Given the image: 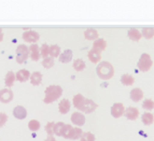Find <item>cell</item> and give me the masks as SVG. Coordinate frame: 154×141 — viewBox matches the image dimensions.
Instances as JSON below:
<instances>
[{"label":"cell","mask_w":154,"mask_h":141,"mask_svg":"<svg viewBox=\"0 0 154 141\" xmlns=\"http://www.w3.org/2000/svg\"><path fill=\"white\" fill-rule=\"evenodd\" d=\"M141 121H142V123H143L144 125L149 126V125H151V124H153L154 115L150 112H144L143 114L141 115Z\"/></svg>","instance_id":"cell-25"},{"label":"cell","mask_w":154,"mask_h":141,"mask_svg":"<svg viewBox=\"0 0 154 141\" xmlns=\"http://www.w3.org/2000/svg\"><path fill=\"white\" fill-rule=\"evenodd\" d=\"M84 37L85 39H88V40H97L98 39V31L96 29H93V28H88L84 31Z\"/></svg>","instance_id":"cell-24"},{"label":"cell","mask_w":154,"mask_h":141,"mask_svg":"<svg viewBox=\"0 0 154 141\" xmlns=\"http://www.w3.org/2000/svg\"><path fill=\"white\" fill-rule=\"evenodd\" d=\"M3 40V31H2V29H0V42L2 41Z\"/></svg>","instance_id":"cell-40"},{"label":"cell","mask_w":154,"mask_h":141,"mask_svg":"<svg viewBox=\"0 0 154 141\" xmlns=\"http://www.w3.org/2000/svg\"><path fill=\"white\" fill-rule=\"evenodd\" d=\"M152 65H153V62H152L151 56L149 54H146V53H143V54H141L140 58H139L137 67H138V69L140 71L146 72L151 69Z\"/></svg>","instance_id":"cell-3"},{"label":"cell","mask_w":154,"mask_h":141,"mask_svg":"<svg viewBox=\"0 0 154 141\" xmlns=\"http://www.w3.org/2000/svg\"><path fill=\"white\" fill-rule=\"evenodd\" d=\"M88 56V59H90V60L93 63V64H97V63L100 62V59H101V55H100V52L97 51V50H95V49L90 50Z\"/></svg>","instance_id":"cell-18"},{"label":"cell","mask_w":154,"mask_h":141,"mask_svg":"<svg viewBox=\"0 0 154 141\" xmlns=\"http://www.w3.org/2000/svg\"><path fill=\"white\" fill-rule=\"evenodd\" d=\"M40 55H41L43 58H46V57H49L50 55V46L48 44H42L41 48H40Z\"/></svg>","instance_id":"cell-33"},{"label":"cell","mask_w":154,"mask_h":141,"mask_svg":"<svg viewBox=\"0 0 154 141\" xmlns=\"http://www.w3.org/2000/svg\"><path fill=\"white\" fill-rule=\"evenodd\" d=\"M30 75H31V73L28 71V70L21 69V70H18V71L15 73V78H16V80H17L18 82H26L27 80H29Z\"/></svg>","instance_id":"cell-14"},{"label":"cell","mask_w":154,"mask_h":141,"mask_svg":"<svg viewBox=\"0 0 154 141\" xmlns=\"http://www.w3.org/2000/svg\"><path fill=\"white\" fill-rule=\"evenodd\" d=\"M106 48H107V41H106L105 39L98 38L97 40H95V41L93 42V49L97 50L100 53L103 51H105Z\"/></svg>","instance_id":"cell-19"},{"label":"cell","mask_w":154,"mask_h":141,"mask_svg":"<svg viewBox=\"0 0 154 141\" xmlns=\"http://www.w3.org/2000/svg\"><path fill=\"white\" fill-rule=\"evenodd\" d=\"M85 100H86V98H85L84 96L81 95V94H77V95L73 97L72 101H73V106H75L78 110H82Z\"/></svg>","instance_id":"cell-17"},{"label":"cell","mask_w":154,"mask_h":141,"mask_svg":"<svg viewBox=\"0 0 154 141\" xmlns=\"http://www.w3.org/2000/svg\"><path fill=\"white\" fill-rule=\"evenodd\" d=\"M8 122V115L5 112H0V127H3Z\"/></svg>","instance_id":"cell-37"},{"label":"cell","mask_w":154,"mask_h":141,"mask_svg":"<svg viewBox=\"0 0 154 141\" xmlns=\"http://www.w3.org/2000/svg\"><path fill=\"white\" fill-rule=\"evenodd\" d=\"M96 72L100 79L110 80L114 75V68L109 62H101L98 64Z\"/></svg>","instance_id":"cell-2"},{"label":"cell","mask_w":154,"mask_h":141,"mask_svg":"<svg viewBox=\"0 0 154 141\" xmlns=\"http://www.w3.org/2000/svg\"><path fill=\"white\" fill-rule=\"evenodd\" d=\"M54 125H55L54 122H49V123L46 124L45 131L49 136H53V135H54Z\"/></svg>","instance_id":"cell-36"},{"label":"cell","mask_w":154,"mask_h":141,"mask_svg":"<svg viewBox=\"0 0 154 141\" xmlns=\"http://www.w3.org/2000/svg\"><path fill=\"white\" fill-rule=\"evenodd\" d=\"M98 106L95 101H93L92 99H86L84 103V106H83V108L81 111L85 113H92L93 111H95L96 108H97Z\"/></svg>","instance_id":"cell-13"},{"label":"cell","mask_w":154,"mask_h":141,"mask_svg":"<svg viewBox=\"0 0 154 141\" xmlns=\"http://www.w3.org/2000/svg\"><path fill=\"white\" fill-rule=\"evenodd\" d=\"M73 68H75V71H82L83 69L85 68V63L83 59H75V62H73Z\"/></svg>","instance_id":"cell-29"},{"label":"cell","mask_w":154,"mask_h":141,"mask_svg":"<svg viewBox=\"0 0 154 141\" xmlns=\"http://www.w3.org/2000/svg\"><path fill=\"white\" fill-rule=\"evenodd\" d=\"M63 94V88L59 85H50L45 88V96H44V103H52L56 101Z\"/></svg>","instance_id":"cell-1"},{"label":"cell","mask_w":154,"mask_h":141,"mask_svg":"<svg viewBox=\"0 0 154 141\" xmlns=\"http://www.w3.org/2000/svg\"><path fill=\"white\" fill-rule=\"evenodd\" d=\"M24 41L28 42V43H36L39 40L40 36H39V32L35 30H27L25 32H23V36H22Z\"/></svg>","instance_id":"cell-5"},{"label":"cell","mask_w":154,"mask_h":141,"mask_svg":"<svg viewBox=\"0 0 154 141\" xmlns=\"http://www.w3.org/2000/svg\"><path fill=\"white\" fill-rule=\"evenodd\" d=\"M29 56H30V58L32 59L33 62H38L40 56H41L40 55V48L36 43L31 44L29 46Z\"/></svg>","instance_id":"cell-9"},{"label":"cell","mask_w":154,"mask_h":141,"mask_svg":"<svg viewBox=\"0 0 154 141\" xmlns=\"http://www.w3.org/2000/svg\"><path fill=\"white\" fill-rule=\"evenodd\" d=\"M28 128L31 131H37L40 129V122L37 120H31L28 123Z\"/></svg>","instance_id":"cell-30"},{"label":"cell","mask_w":154,"mask_h":141,"mask_svg":"<svg viewBox=\"0 0 154 141\" xmlns=\"http://www.w3.org/2000/svg\"><path fill=\"white\" fill-rule=\"evenodd\" d=\"M129 97H131V99L133 100V101L138 103V101H140V100L143 98V92H142V90H140L139 87L133 88V90H131V93H129Z\"/></svg>","instance_id":"cell-11"},{"label":"cell","mask_w":154,"mask_h":141,"mask_svg":"<svg viewBox=\"0 0 154 141\" xmlns=\"http://www.w3.org/2000/svg\"><path fill=\"white\" fill-rule=\"evenodd\" d=\"M80 140L81 141H95V136H94V133H90V131H86V133H82Z\"/></svg>","instance_id":"cell-34"},{"label":"cell","mask_w":154,"mask_h":141,"mask_svg":"<svg viewBox=\"0 0 154 141\" xmlns=\"http://www.w3.org/2000/svg\"><path fill=\"white\" fill-rule=\"evenodd\" d=\"M141 36L146 39H152L154 37V28H152V27H144L141 30Z\"/></svg>","instance_id":"cell-27"},{"label":"cell","mask_w":154,"mask_h":141,"mask_svg":"<svg viewBox=\"0 0 154 141\" xmlns=\"http://www.w3.org/2000/svg\"><path fill=\"white\" fill-rule=\"evenodd\" d=\"M44 141H56V139H55L53 136H48V138H46Z\"/></svg>","instance_id":"cell-39"},{"label":"cell","mask_w":154,"mask_h":141,"mask_svg":"<svg viewBox=\"0 0 154 141\" xmlns=\"http://www.w3.org/2000/svg\"><path fill=\"white\" fill-rule=\"evenodd\" d=\"M29 80H30L31 84L35 85V86H37V85H39L42 82V73L41 72H39V71H35L33 73H31L30 75Z\"/></svg>","instance_id":"cell-22"},{"label":"cell","mask_w":154,"mask_h":141,"mask_svg":"<svg viewBox=\"0 0 154 141\" xmlns=\"http://www.w3.org/2000/svg\"><path fill=\"white\" fill-rule=\"evenodd\" d=\"M72 59V51L71 50H65L62 54L59 55V62L63 64H67Z\"/></svg>","instance_id":"cell-21"},{"label":"cell","mask_w":154,"mask_h":141,"mask_svg":"<svg viewBox=\"0 0 154 141\" xmlns=\"http://www.w3.org/2000/svg\"><path fill=\"white\" fill-rule=\"evenodd\" d=\"M71 122L77 126H83L85 123V116L81 112H73L71 114Z\"/></svg>","instance_id":"cell-8"},{"label":"cell","mask_w":154,"mask_h":141,"mask_svg":"<svg viewBox=\"0 0 154 141\" xmlns=\"http://www.w3.org/2000/svg\"><path fill=\"white\" fill-rule=\"evenodd\" d=\"M73 133H75V127H72L70 124H65L62 136L66 139H71V140H73Z\"/></svg>","instance_id":"cell-16"},{"label":"cell","mask_w":154,"mask_h":141,"mask_svg":"<svg viewBox=\"0 0 154 141\" xmlns=\"http://www.w3.org/2000/svg\"><path fill=\"white\" fill-rule=\"evenodd\" d=\"M70 107H71V103L68 99L64 98L59 101L58 103V109H59V112L62 113V114H66V113L69 112L70 110Z\"/></svg>","instance_id":"cell-15"},{"label":"cell","mask_w":154,"mask_h":141,"mask_svg":"<svg viewBox=\"0 0 154 141\" xmlns=\"http://www.w3.org/2000/svg\"><path fill=\"white\" fill-rule=\"evenodd\" d=\"M13 115L17 120H24L27 116V110L24 108L23 106H16L13 110Z\"/></svg>","instance_id":"cell-10"},{"label":"cell","mask_w":154,"mask_h":141,"mask_svg":"<svg viewBox=\"0 0 154 141\" xmlns=\"http://www.w3.org/2000/svg\"><path fill=\"white\" fill-rule=\"evenodd\" d=\"M14 94L10 88H2L0 90V103H8L10 101H12Z\"/></svg>","instance_id":"cell-6"},{"label":"cell","mask_w":154,"mask_h":141,"mask_svg":"<svg viewBox=\"0 0 154 141\" xmlns=\"http://www.w3.org/2000/svg\"><path fill=\"white\" fill-rule=\"evenodd\" d=\"M50 55H51L52 58L59 57V55H60V48H59V45L53 44V45L50 46Z\"/></svg>","instance_id":"cell-28"},{"label":"cell","mask_w":154,"mask_h":141,"mask_svg":"<svg viewBox=\"0 0 154 141\" xmlns=\"http://www.w3.org/2000/svg\"><path fill=\"white\" fill-rule=\"evenodd\" d=\"M127 36L131 39V41H139L141 39V31H139L136 28H131L127 31Z\"/></svg>","instance_id":"cell-20"},{"label":"cell","mask_w":154,"mask_h":141,"mask_svg":"<svg viewBox=\"0 0 154 141\" xmlns=\"http://www.w3.org/2000/svg\"><path fill=\"white\" fill-rule=\"evenodd\" d=\"M121 82L123 85L125 86H129V85H133L134 82H135V79L131 75H128V73H125L121 77Z\"/></svg>","instance_id":"cell-26"},{"label":"cell","mask_w":154,"mask_h":141,"mask_svg":"<svg viewBox=\"0 0 154 141\" xmlns=\"http://www.w3.org/2000/svg\"><path fill=\"white\" fill-rule=\"evenodd\" d=\"M64 126H65V124L63 123V122L55 123V125H54V135H56V136H62Z\"/></svg>","instance_id":"cell-31"},{"label":"cell","mask_w":154,"mask_h":141,"mask_svg":"<svg viewBox=\"0 0 154 141\" xmlns=\"http://www.w3.org/2000/svg\"><path fill=\"white\" fill-rule=\"evenodd\" d=\"M142 108L144 109V110H153L154 109V101L152 99H146L142 103Z\"/></svg>","instance_id":"cell-35"},{"label":"cell","mask_w":154,"mask_h":141,"mask_svg":"<svg viewBox=\"0 0 154 141\" xmlns=\"http://www.w3.org/2000/svg\"><path fill=\"white\" fill-rule=\"evenodd\" d=\"M124 115L126 116V118L131 121H135L139 116V110L135 107H129V108L125 109V112H124Z\"/></svg>","instance_id":"cell-12"},{"label":"cell","mask_w":154,"mask_h":141,"mask_svg":"<svg viewBox=\"0 0 154 141\" xmlns=\"http://www.w3.org/2000/svg\"><path fill=\"white\" fill-rule=\"evenodd\" d=\"M124 112H125V108H124L123 103H114V105L111 107V115L113 118H121L122 115H124Z\"/></svg>","instance_id":"cell-7"},{"label":"cell","mask_w":154,"mask_h":141,"mask_svg":"<svg viewBox=\"0 0 154 141\" xmlns=\"http://www.w3.org/2000/svg\"><path fill=\"white\" fill-rule=\"evenodd\" d=\"M82 129L80 127H75V133H73V140H77V139H80L81 136H82Z\"/></svg>","instance_id":"cell-38"},{"label":"cell","mask_w":154,"mask_h":141,"mask_svg":"<svg viewBox=\"0 0 154 141\" xmlns=\"http://www.w3.org/2000/svg\"><path fill=\"white\" fill-rule=\"evenodd\" d=\"M42 66H43L44 68H46V69H49V68L53 67L54 66V58H52L51 56L46 57V58H43V60H42Z\"/></svg>","instance_id":"cell-32"},{"label":"cell","mask_w":154,"mask_h":141,"mask_svg":"<svg viewBox=\"0 0 154 141\" xmlns=\"http://www.w3.org/2000/svg\"><path fill=\"white\" fill-rule=\"evenodd\" d=\"M16 62L18 64H23L27 60L29 56V48H27V45L25 44H21V45L17 46V49H16Z\"/></svg>","instance_id":"cell-4"},{"label":"cell","mask_w":154,"mask_h":141,"mask_svg":"<svg viewBox=\"0 0 154 141\" xmlns=\"http://www.w3.org/2000/svg\"><path fill=\"white\" fill-rule=\"evenodd\" d=\"M15 73L13 71H9L8 73H7V75H5V84L7 87H11L14 85V82H15Z\"/></svg>","instance_id":"cell-23"}]
</instances>
